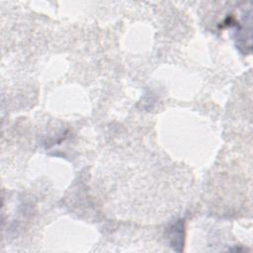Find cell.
Segmentation results:
<instances>
[{
	"instance_id": "cell-1",
	"label": "cell",
	"mask_w": 253,
	"mask_h": 253,
	"mask_svg": "<svg viewBox=\"0 0 253 253\" xmlns=\"http://www.w3.org/2000/svg\"><path fill=\"white\" fill-rule=\"evenodd\" d=\"M170 238V244L172 248L176 251H182L183 250V244H184V223L183 220H178L172 226L169 228V234Z\"/></svg>"
}]
</instances>
